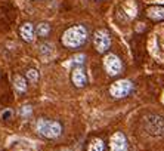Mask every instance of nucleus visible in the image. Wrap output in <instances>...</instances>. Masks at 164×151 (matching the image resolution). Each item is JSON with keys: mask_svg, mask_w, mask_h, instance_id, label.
I'll return each instance as SVG.
<instances>
[{"mask_svg": "<svg viewBox=\"0 0 164 151\" xmlns=\"http://www.w3.org/2000/svg\"><path fill=\"white\" fill-rule=\"evenodd\" d=\"M87 39V31L83 25H76V27H71L68 28L64 36H62V45L65 47H80L81 45H84Z\"/></svg>", "mask_w": 164, "mask_h": 151, "instance_id": "1", "label": "nucleus"}, {"mask_svg": "<svg viewBox=\"0 0 164 151\" xmlns=\"http://www.w3.org/2000/svg\"><path fill=\"white\" fill-rule=\"evenodd\" d=\"M37 130L39 133L44 136V138H49V139H53V138H58L62 132V128L58 122H53V120H46V118H40L37 122Z\"/></svg>", "mask_w": 164, "mask_h": 151, "instance_id": "2", "label": "nucleus"}, {"mask_svg": "<svg viewBox=\"0 0 164 151\" xmlns=\"http://www.w3.org/2000/svg\"><path fill=\"white\" fill-rule=\"evenodd\" d=\"M133 91V83L130 80H118L111 84L109 93L114 98H126Z\"/></svg>", "mask_w": 164, "mask_h": 151, "instance_id": "3", "label": "nucleus"}, {"mask_svg": "<svg viewBox=\"0 0 164 151\" xmlns=\"http://www.w3.org/2000/svg\"><path fill=\"white\" fill-rule=\"evenodd\" d=\"M93 43H95V47L99 53H104L108 50L109 45H111V39H109V34L105 31V30H98L95 36H93Z\"/></svg>", "mask_w": 164, "mask_h": 151, "instance_id": "4", "label": "nucleus"}, {"mask_svg": "<svg viewBox=\"0 0 164 151\" xmlns=\"http://www.w3.org/2000/svg\"><path fill=\"white\" fill-rule=\"evenodd\" d=\"M146 129L149 133L161 136L164 135V118L158 116H151L146 118Z\"/></svg>", "mask_w": 164, "mask_h": 151, "instance_id": "5", "label": "nucleus"}, {"mask_svg": "<svg viewBox=\"0 0 164 151\" xmlns=\"http://www.w3.org/2000/svg\"><path fill=\"white\" fill-rule=\"evenodd\" d=\"M111 151H127V139L121 132H115L109 141Z\"/></svg>", "mask_w": 164, "mask_h": 151, "instance_id": "6", "label": "nucleus"}, {"mask_svg": "<svg viewBox=\"0 0 164 151\" xmlns=\"http://www.w3.org/2000/svg\"><path fill=\"white\" fill-rule=\"evenodd\" d=\"M104 67H105V70L108 71L109 76H115L121 70V62L115 55H107L105 59H104Z\"/></svg>", "mask_w": 164, "mask_h": 151, "instance_id": "7", "label": "nucleus"}, {"mask_svg": "<svg viewBox=\"0 0 164 151\" xmlns=\"http://www.w3.org/2000/svg\"><path fill=\"white\" fill-rule=\"evenodd\" d=\"M71 80H73V83L76 84L77 88H83V86L87 84V76H86V73H84V70L81 67H77V68L73 70Z\"/></svg>", "mask_w": 164, "mask_h": 151, "instance_id": "8", "label": "nucleus"}, {"mask_svg": "<svg viewBox=\"0 0 164 151\" xmlns=\"http://www.w3.org/2000/svg\"><path fill=\"white\" fill-rule=\"evenodd\" d=\"M19 33H21V37L25 40V42H33L34 37H36V30H34L33 24L31 22H25L24 25L21 27V30H19Z\"/></svg>", "mask_w": 164, "mask_h": 151, "instance_id": "9", "label": "nucleus"}, {"mask_svg": "<svg viewBox=\"0 0 164 151\" xmlns=\"http://www.w3.org/2000/svg\"><path fill=\"white\" fill-rule=\"evenodd\" d=\"M148 16L152 19V21H163L164 19V8L163 6H154L148 9Z\"/></svg>", "mask_w": 164, "mask_h": 151, "instance_id": "10", "label": "nucleus"}, {"mask_svg": "<svg viewBox=\"0 0 164 151\" xmlns=\"http://www.w3.org/2000/svg\"><path fill=\"white\" fill-rule=\"evenodd\" d=\"M13 84H15V89L18 92H25L27 91V80L22 76H16L13 79Z\"/></svg>", "mask_w": 164, "mask_h": 151, "instance_id": "11", "label": "nucleus"}, {"mask_svg": "<svg viewBox=\"0 0 164 151\" xmlns=\"http://www.w3.org/2000/svg\"><path fill=\"white\" fill-rule=\"evenodd\" d=\"M36 33H37V36H40V37H46V36L50 33V25L46 22L39 24L37 28H36Z\"/></svg>", "mask_w": 164, "mask_h": 151, "instance_id": "12", "label": "nucleus"}, {"mask_svg": "<svg viewBox=\"0 0 164 151\" xmlns=\"http://www.w3.org/2000/svg\"><path fill=\"white\" fill-rule=\"evenodd\" d=\"M87 151H104V142L101 139H93L90 141L87 147Z\"/></svg>", "mask_w": 164, "mask_h": 151, "instance_id": "13", "label": "nucleus"}, {"mask_svg": "<svg viewBox=\"0 0 164 151\" xmlns=\"http://www.w3.org/2000/svg\"><path fill=\"white\" fill-rule=\"evenodd\" d=\"M27 80L36 83V81L39 80V71L33 70V68H31V70H28V71H27Z\"/></svg>", "mask_w": 164, "mask_h": 151, "instance_id": "14", "label": "nucleus"}, {"mask_svg": "<svg viewBox=\"0 0 164 151\" xmlns=\"http://www.w3.org/2000/svg\"><path fill=\"white\" fill-rule=\"evenodd\" d=\"M84 59H86L84 55H76V57L73 58V62H74V64H83Z\"/></svg>", "mask_w": 164, "mask_h": 151, "instance_id": "15", "label": "nucleus"}, {"mask_svg": "<svg viewBox=\"0 0 164 151\" xmlns=\"http://www.w3.org/2000/svg\"><path fill=\"white\" fill-rule=\"evenodd\" d=\"M11 116H12V111H11V110H8V111H5V113L2 114V117H3L5 120H8V118H9Z\"/></svg>", "mask_w": 164, "mask_h": 151, "instance_id": "16", "label": "nucleus"}]
</instances>
